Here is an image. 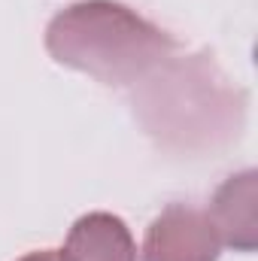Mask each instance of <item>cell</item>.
I'll return each instance as SVG.
<instances>
[{
	"instance_id": "3957f363",
	"label": "cell",
	"mask_w": 258,
	"mask_h": 261,
	"mask_svg": "<svg viewBox=\"0 0 258 261\" xmlns=\"http://www.w3.org/2000/svg\"><path fill=\"white\" fill-rule=\"evenodd\" d=\"M219 240L237 252H252L258 246V173L243 170L228 176L207 210Z\"/></svg>"
},
{
	"instance_id": "277c9868",
	"label": "cell",
	"mask_w": 258,
	"mask_h": 261,
	"mask_svg": "<svg viewBox=\"0 0 258 261\" xmlns=\"http://www.w3.org/2000/svg\"><path fill=\"white\" fill-rule=\"evenodd\" d=\"M58 261H137V243L122 216L94 210L73 222Z\"/></svg>"
},
{
	"instance_id": "5b68a950",
	"label": "cell",
	"mask_w": 258,
	"mask_h": 261,
	"mask_svg": "<svg viewBox=\"0 0 258 261\" xmlns=\"http://www.w3.org/2000/svg\"><path fill=\"white\" fill-rule=\"evenodd\" d=\"M18 261H58V249H34V252L21 255Z\"/></svg>"
},
{
	"instance_id": "6da1fadb",
	"label": "cell",
	"mask_w": 258,
	"mask_h": 261,
	"mask_svg": "<svg viewBox=\"0 0 258 261\" xmlns=\"http://www.w3.org/2000/svg\"><path fill=\"white\" fill-rule=\"evenodd\" d=\"M46 52L107 85H128L170 58L167 31L116 0H79L46 24Z\"/></svg>"
},
{
	"instance_id": "7a4b0ae2",
	"label": "cell",
	"mask_w": 258,
	"mask_h": 261,
	"mask_svg": "<svg viewBox=\"0 0 258 261\" xmlns=\"http://www.w3.org/2000/svg\"><path fill=\"white\" fill-rule=\"evenodd\" d=\"M140 252L143 261H219L222 240L207 210L170 203L149 222Z\"/></svg>"
}]
</instances>
